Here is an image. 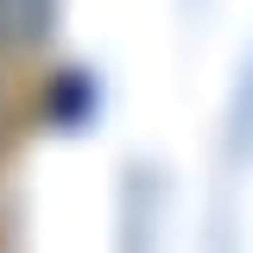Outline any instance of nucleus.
Listing matches in <instances>:
<instances>
[{"instance_id":"f257e3e1","label":"nucleus","mask_w":253,"mask_h":253,"mask_svg":"<svg viewBox=\"0 0 253 253\" xmlns=\"http://www.w3.org/2000/svg\"><path fill=\"white\" fill-rule=\"evenodd\" d=\"M57 0H0V51H32L51 38Z\"/></svg>"},{"instance_id":"f03ea898","label":"nucleus","mask_w":253,"mask_h":253,"mask_svg":"<svg viewBox=\"0 0 253 253\" xmlns=\"http://www.w3.org/2000/svg\"><path fill=\"white\" fill-rule=\"evenodd\" d=\"M228 152L234 165H247L253 158V57L241 70V83H234V108H228Z\"/></svg>"}]
</instances>
